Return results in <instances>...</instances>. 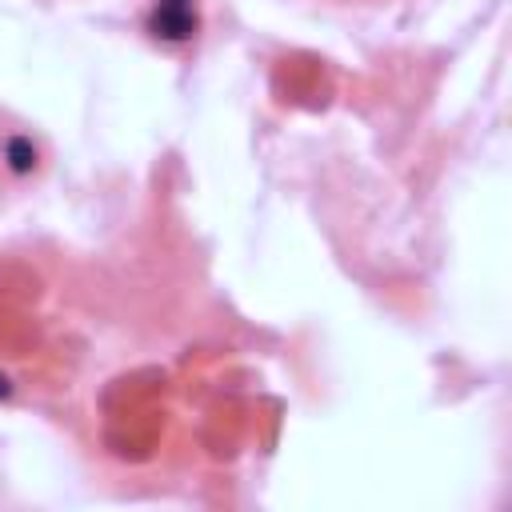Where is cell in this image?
<instances>
[{
	"instance_id": "6da1fadb",
	"label": "cell",
	"mask_w": 512,
	"mask_h": 512,
	"mask_svg": "<svg viewBox=\"0 0 512 512\" xmlns=\"http://www.w3.org/2000/svg\"><path fill=\"white\" fill-rule=\"evenodd\" d=\"M148 28H152V36L172 40V44L188 40L196 32V8H192V0H156L152 4V16H148Z\"/></svg>"
},
{
	"instance_id": "7a4b0ae2",
	"label": "cell",
	"mask_w": 512,
	"mask_h": 512,
	"mask_svg": "<svg viewBox=\"0 0 512 512\" xmlns=\"http://www.w3.org/2000/svg\"><path fill=\"white\" fill-rule=\"evenodd\" d=\"M0 392H8V388H4V376H0Z\"/></svg>"
}]
</instances>
